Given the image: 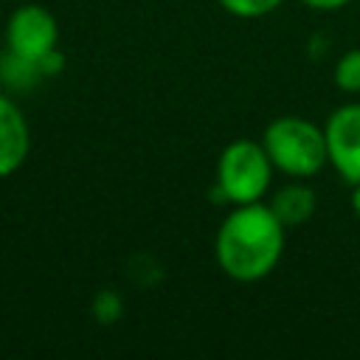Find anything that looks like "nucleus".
I'll return each instance as SVG.
<instances>
[{
    "label": "nucleus",
    "mask_w": 360,
    "mask_h": 360,
    "mask_svg": "<svg viewBox=\"0 0 360 360\" xmlns=\"http://www.w3.org/2000/svg\"><path fill=\"white\" fill-rule=\"evenodd\" d=\"M335 84L340 93H360V48L346 51L335 65Z\"/></svg>",
    "instance_id": "8"
},
{
    "label": "nucleus",
    "mask_w": 360,
    "mask_h": 360,
    "mask_svg": "<svg viewBox=\"0 0 360 360\" xmlns=\"http://www.w3.org/2000/svg\"><path fill=\"white\" fill-rule=\"evenodd\" d=\"M56 45H59V22L45 6L25 3L11 11V17L6 22V51L8 53L39 65L48 53L56 51Z\"/></svg>",
    "instance_id": "4"
},
{
    "label": "nucleus",
    "mask_w": 360,
    "mask_h": 360,
    "mask_svg": "<svg viewBox=\"0 0 360 360\" xmlns=\"http://www.w3.org/2000/svg\"><path fill=\"white\" fill-rule=\"evenodd\" d=\"M31 152V129L11 96L0 93V180L14 174Z\"/></svg>",
    "instance_id": "6"
},
{
    "label": "nucleus",
    "mask_w": 360,
    "mask_h": 360,
    "mask_svg": "<svg viewBox=\"0 0 360 360\" xmlns=\"http://www.w3.org/2000/svg\"><path fill=\"white\" fill-rule=\"evenodd\" d=\"M301 3L309 6V8H318V11H335V8L349 6L352 0H301Z\"/></svg>",
    "instance_id": "10"
},
{
    "label": "nucleus",
    "mask_w": 360,
    "mask_h": 360,
    "mask_svg": "<svg viewBox=\"0 0 360 360\" xmlns=\"http://www.w3.org/2000/svg\"><path fill=\"white\" fill-rule=\"evenodd\" d=\"M273 160L262 141L236 138L217 160V194L231 205L259 202L273 180Z\"/></svg>",
    "instance_id": "3"
},
{
    "label": "nucleus",
    "mask_w": 360,
    "mask_h": 360,
    "mask_svg": "<svg viewBox=\"0 0 360 360\" xmlns=\"http://www.w3.org/2000/svg\"><path fill=\"white\" fill-rule=\"evenodd\" d=\"M352 208H354V214H357V219H360V183H354V191H352Z\"/></svg>",
    "instance_id": "11"
},
{
    "label": "nucleus",
    "mask_w": 360,
    "mask_h": 360,
    "mask_svg": "<svg viewBox=\"0 0 360 360\" xmlns=\"http://www.w3.org/2000/svg\"><path fill=\"white\" fill-rule=\"evenodd\" d=\"M262 143H264L276 172L295 177V180H307L329 163L323 127H318L301 115L273 118L262 135Z\"/></svg>",
    "instance_id": "2"
},
{
    "label": "nucleus",
    "mask_w": 360,
    "mask_h": 360,
    "mask_svg": "<svg viewBox=\"0 0 360 360\" xmlns=\"http://www.w3.org/2000/svg\"><path fill=\"white\" fill-rule=\"evenodd\" d=\"M284 233L287 228L267 202L233 205L214 239L219 270L233 281H262L281 262Z\"/></svg>",
    "instance_id": "1"
},
{
    "label": "nucleus",
    "mask_w": 360,
    "mask_h": 360,
    "mask_svg": "<svg viewBox=\"0 0 360 360\" xmlns=\"http://www.w3.org/2000/svg\"><path fill=\"white\" fill-rule=\"evenodd\" d=\"M273 208V214L281 219L284 228H298V225H307L315 214V205H318V197L315 191L304 183V180H295L292 183H284L267 202Z\"/></svg>",
    "instance_id": "7"
},
{
    "label": "nucleus",
    "mask_w": 360,
    "mask_h": 360,
    "mask_svg": "<svg viewBox=\"0 0 360 360\" xmlns=\"http://www.w3.org/2000/svg\"><path fill=\"white\" fill-rule=\"evenodd\" d=\"M326 155L343 183H360V104L349 101L329 112L323 124Z\"/></svg>",
    "instance_id": "5"
},
{
    "label": "nucleus",
    "mask_w": 360,
    "mask_h": 360,
    "mask_svg": "<svg viewBox=\"0 0 360 360\" xmlns=\"http://www.w3.org/2000/svg\"><path fill=\"white\" fill-rule=\"evenodd\" d=\"M217 3H219L228 14L250 20V17H264V14L276 11L284 0H217Z\"/></svg>",
    "instance_id": "9"
}]
</instances>
